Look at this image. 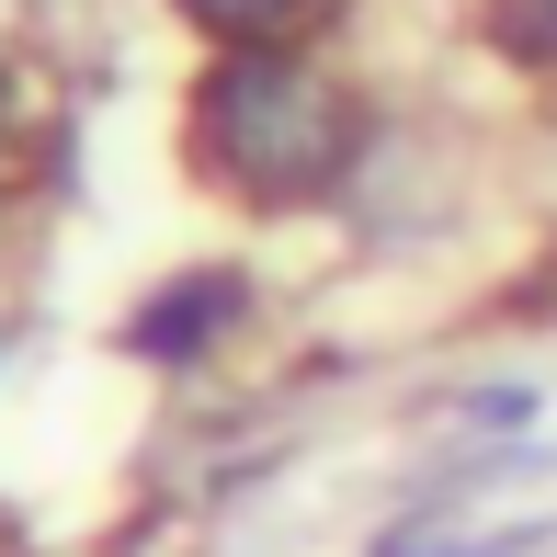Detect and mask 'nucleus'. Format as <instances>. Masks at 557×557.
Instances as JSON below:
<instances>
[{
  "instance_id": "1",
  "label": "nucleus",
  "mask_w": 557,
  "mask_h": 557,
  "mask_svg": "<svg viewBox=\"0 0 557 557\" xmlns=\"http://www.w3.org/2000/svg\"><path fill=\"white\" fill-rule=\"evenodd\" d=\"M375 160V103L319 46H216L183 91V171L239 216H308Z\"/></svg>"
},
{
  "instance_id": "6",
  "label": "nucleus",
  "mask_w": 557,
  "mask_h": 557,
  "mask_svg": "<svg viewBox=\"0 0 557 557\" xmlns=\"http://www.w3.org/2000/svg\"><path fill=\"white\" fill-rule=\"evenodd\" d=\"M500 319H523V331H557V227H546V250L500 285Z\"/></svg>"
},
{
  "instance_id": "2",
  "label": "nucleus",
  "mask_w": 557,
  "mask_h": 557,
  "mask_svg": "<svg viewBox=\"0 0 557 557\" xmlns=\"http://www.w3.org/2000/svg\"><path fill=\"white\" fill-rule=\"evenodd\" d=\"M239 319H250V273L239 262H194V273H171V285H148L114 342L137 352V364H160V375H194Z\"/></svg>"
},
{
  "instance_id": "5",
  "label": "nucleus",
  "mask_w": 557,
  "mask_h": 557,
  "mask_svg": "<svg viewBox=\"0 0 557 557\" xmlns=\"http://www.w3.org/2000/svg\"><path fill=\"white\" fill-rule=\"evenodd\" d=\"M478 46L523 81H557V0H478Z\"/></svg>"
},
{
  "instance_id": "4",
  "label": "nucleus",
  "mask_w": 557,
  "mask_h": 557,
  "mask_svg": "<svg viewBox=\"0 0 557 557\" xmlns=\"http://www.w3.org/2000/svg\"><path fill=\"white\" fill-rule=\"evenodd\" d=\"M342 0H171V23H194L206 46H308Z\"/></svg>"
},
{
  "instance_id": "7",
  "label": "nucleus",
  "mask_w": 557,
  "mask_h": 557,
  "mask_svg": "<svg viewBox=\"0 0 557 557\" xmlns=\"http://www.w3.org/2000/svg\"><path fill=\"white\" fill-rule=\"evenodd\" d=\"M467 421L478 433H523V421H535V387H467Z\"/></svg>"
},
{
  "instance_id": "3",
  "label": "nucleus",
  "mask_w": 557,
  "mask_h": 557,
  "mask_svg": "<svg viewBox=\"0 0 557 557\" xmlns=\"http://www.w3.org/2000/svg\"><path fill=\"white\" fill-rule=\"evenodd\" d=\"M58 160H69V114H58V91H46L35 69L0 46V194H35Z\"/></svg>"
}]
</instances>
